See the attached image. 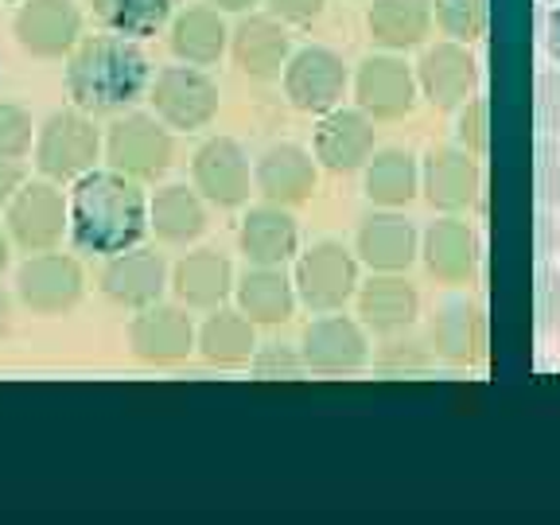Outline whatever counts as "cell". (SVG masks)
<instances>
[{
    "label": "cell",
    "mask_w": 560,
    "mask_h": 525,
    "mask_svg": "<svg viewBox=\"0 0 560 525\" xmlns=\"http://www.w3.org/2000/svg\"><path fill=\"white\" fill-rule=\"evenodd\" d=\"M234 300L254 324H284L296 312V280L284 272V265H249L237 277Z\"/></svg>",
    "instance_id": "484cf974"
},
{
    "label": "cell",
    "mask_w": 560,
    "mask_h": 525,
    "mask_svg": "<svg viewBox=\"0 0 560 525\" xmlns=\"http://www.w3.org/2000/svg\"><path fill=\"white\" fill-rule=\"evenodd\" d=\"M319 160L315 152L300 149V144H272L257 156L254 164V187L265 195V202H280V207H300L315 195L319 184Z\"/></svg>",
    "instance_id": "44dd1931"
},
{
    "label": "cell",
    "mask_w": 560,
    "mask_h": 525,
    "mask_svg": "<svg viewBox=\"0 0 560 525\" xmlns=\"http://www.w3.org/2000/svg\"><path fill=\"white\" fill-rule=\"evenodd\" d=\"M429 347L447 366H471V362H479L482 347H487V319H482L479 304H471V300H444L432 312Z\"/></svg>",
    "instance_id": "603a6c76"
},
{
    "label": "cell",
    "mask_w": 560,
    "mask_h": 525,
    "mask_svg": "<svg viewBox=\"0 0 560 525\" xmlns=\"http://www.w3.org/2000/svg\"><path fill=\"white\" fill-rule=\"evenodd\" d=\"M152 114L175 132H199L219 117V82L202 67H164L149 86Z\"/></svg>",
    "instance_id": "8992f818"
},
{
    "label": "cell",
    "mask_w": 560,
    "mask_h": 525,
    "mask_svg": "<svg viewBox=\"0 0 560 525\" xmlns=\"http://www.w3.org/2000/svg\"><path fill=\"white\" fill-rule=\"evenodd\" d=\"M537 315H541L545 327H560V272L545 269L537 280Z\"/></svg>",
    "instance_id": "60d3db41"
},
{
    "label": "cell",
    "mask_w": 560,
    "mask_h": 525,
    "mask_svg": "<svg viewBox=\"0 0 560 525\" xmlns=\"http://www.w3.org/2000/svg\"><path fill=\"white\" fill-rule=\"evenodd\" d=\"M280 82H284V97H289L292 109L307 117H324L339 109L342 97H347L350 70L342 55L331 51V47H300V51H292Z\"/></svg>",
    "instance_id": "ba28073f"
},
{
    "label": "cell",
    "mask_w": 560,
    "mask_h": 525,
    "mask_svg": "<svg viewBox=\"0 0 560 525\" xmlns=\"http://www.w3.org/2000/svg\"><path fill=\"white\" fill-rule=\"evenodd\" d=\"M237 245L249 265H289L300 254V226L280 202L249 207L237 230Z\"/></svg>",
    "instance_id": "cb8c5ba5"
},
{
    "label": "cell",
    "mask_w": 560,
    "mask_h": 525,
    "mask_svg": "<svg viewBox=\"0 0 560 525\" xmlns=\"http://www.w3.org/2000/svg\"><path fill=\"white\" fill-rule=\"evenodd\" d=\"M230 55H234L237 70L257 82L280 79L292 59V39L289 24L277 20L272 12L265 16H242L237 27L230 32Z\"/></svg>",
    "instance_id": "d6986e66"
},
{
    "label": "cell",
    "mask_w": 560,
    "mask_h": 525,
    "mask_svg": "<svg viewBox=\"0 0 560 525\" xmlns=\"http://www.w3.org/2000/svg\"><path fill=\"white\" fill-rule=\"evenodd\" d=\"M207 4H214L219 12H249L257 0H207Z\"/></svg>",
    "instance_id": "bcb514c9"
},
{
    "label": "cell",
    "mask_w": 560,
    "mask_h": 525,
    "mask_svg": "<svg viewBox=\"0 0 560 525\" xmlns=\"http://www.w3.org/2000/svg\"><path fill=\"white\" fill-rule=\"evenodd\" d=\"M4 230L24 254H44L70 234V199L55 187V179L20 184L12 202L4 207Z\"/></svg>",
    "instance_id": "52a82bcc"
},
{
    "label": "cell",
    "mask_w": 560,
    "mask_h": 525,
    "mask_svg": "<svg viewBox=\"0 0 560 525\" xmlns=\"http://www.w3.org/2000/svg\"><path fill=\"white\" fill-rule=\"evenodd\" d=\"M455 144H464L467 152H475V156H487L490 149V105L487 97L475 94L467 105H459L455 109Z\"/></svg>",
    "instance_id": "8d00e7d4"
},
{
    "label": "cell",
    "mask_w": 560,
    "mask_h": 525,
    "mask_svg": "<svg viewBox=\"0 0 560 525\" xmlns=\"http://www.w3.org/2000/svg\"><path fill=\"white\" fill-rule=\"evenodd\" d=\"M420 82L417 67L401 59V51H382L362 59V67L354 70V102L359 109H366L374 121H397L409 117L417 109Z\"/></svg>",
    "instance_id": "8fae6325"
},
{
    "label": "cell",
    "mask_w": 560,
    "mask_h": 525,
    "mask_svg": "<svg viewBox=\"0 0 560 525\" xmlns=\"http://www.w3.org/2000/svg\"><path fill=\"white\" fill-rule=\"evenodd\" d=\"M249 370L257 377H300L304 374V354L296 347H284V342H265L257 347V354L249 359Z\"/></svg>",
    "instance_id": "74e56055"
},
{
    "label": "cell",
    "mask_w": 560,
    "mask_h": 525,
    "mask_svg": "<svg viewBox=\"0 0 560 525\" xmlns=\"http://www.w3.org/2000/svg\"><path fill=\"white\" fill-rule=\"evenodd\" d=\"M191 179L195 191L210 202V207L234 210L249 202L254 191V172H249V156L234 137H210L199 144L191 160Z\"/></svg>",
    "instance_id": "4fadbf2b"
},
{
    "label": "cell",
    "mask_w": 560,
    "mask_h": 525,
    "mask_svg": "<svg viewBox=\"0 0 560 525\" xmlns=\"http://www.w3.org/2000/svg\"><path fill=\"white\" fill-rule=\"evenodd\" d=\"M94 16L105 32L129 35V39H149L172 20L175 0H90Z\"/></svg>",
    "instance_id": "d6a6232c"
},
{
    "label": "cell",
    "mask_w": 560,
    "mask_h": 525,
    "mask_svg": "<svg viewBox=\"0 0 560 525\" xmlns=\"http://www.w3.org/2000/svg\"><path fill=\"white\" fill-rule=\"evenodd\" d=\"M32 114L16 102H0V160H24L35 144Z\"/></svg>",
    "instance_id": "d590c367"
},
{
    "label": "cell",
    "mask_w": 560,
    "mask_h": 525,
    "mask_svg": "<svg viewBox=\"0 0 560 525\" xmlns=\"http://www.w3.org/2000/svg\"><path fill=\"white\" fill-rule=\"evenodd\" d=\"M534 109H537V125H541L549 137H560V67H557V62L537 74Z\"/></svg>",
    "instance_id": "f35d334b"
},
{
    "label": "cell",
    "mask_w": 560,
    "mask_h": 525,
    "mask_svg": "<svg viewBox=\"0 0 560 525\" xmlns=\"http://www.w3.org/2000/svg\"><path fill=\"white\" fill-rule=\"evenodd\" d=\"M420 191L440 214H459L467 210L482 191L479 156L467 152L464 144H436L424 152L420 164Z\"/></svg>",
    "instance_id": "9a60e30c"
},
{
    "label": "cell",
    "mask_w": 560,
    "mask_h": 525,
    "mask_svg": "<svg viewBox=\"0 0 560 525\" xmlns=\"http://www.w3.org/2000/svg\"><path fill=\"white\" fill-rule=\"evenodd\" d=\"M234 269H230L226 254H219V249H195L172 272V289L179 296V304L195 307V312L222 307L234 296Z\"/></svg>",
    "instance_id": "4316f807"
},
{
    "label": "cell",
    "mask_w": 560,
    "mask_h": 525,
    "mask_svg": "<svg viewBox=\"0 0 560 525\" xmlns=\"http://www.w3.org/2000/svg\"><path fill=\"white\" fill-rule=\"evenodd\" d=\"M545 51L560 67V4H552L549 20H545Z\"/></svg>",
    "instance_id": "ee69618b"
},
{
    "label": "cell",
    "mask_w": 560,
    "mask_h": 525,
    "mask_svg": "<svg viewBox=\"0 0 560 525\" xmlns=\"http://www.w3.org/2000/svg\"><path fill=\"white\" fill-rule=\"evenodd\" d=\"M269 12L284 24H312L319 12H324L327 0H265Z\"/></svg>",
    "instance_id": "b9f144b4"
},
{
    "label": "cell",
    "mask_w": 560,
    "mask_h": 525,
    "mask_svg": "<svg viewBox=\"0 0 560 525\" xmlns=\"http://www.w3.org/2000/svg\"><path fill=\"white\" fill-rule=\"evenodd\" d=\"M354 254L374 272H405L420 257V234L397 210H374L354 234Z\"/></svg>",
    "instance_id": "7402d4cb"
},
{
    "label": "cell",
    "mask_w": 560,
    "mask_h": 525,
    "mask_svg": "<svg viewBox=\"0 0 560 525\" xmlns=\"http://www.w3.org/2000/svg\"><path fill=\"white\" fill-rule=\"evenodd\" d=\"M199 347V331L184 307L149 304L129 319V350L149 366H175Z\"/></svg>",
    "instance_id": "2e32d148"
},
{
    "label": "cell",
    "mask_w": 560,
    "mask_h": 525,
    "mask_svg": "<svg viewBox=\"0 0 560 525\" xmlns=\"http://www.w3.org/2000/svg\"><path fill=\"white\" fill-rule=\"evenodd\" d=\"M175 140L156 114H125L105 132V160L109 167L137 184H152L172 167Z\"/></svg>",
    "instance_id": "5b68a950"
},
{
    "label": "cell",
    "mask_w": 560,
    "mask_h": 525,
    "mask_svg": "<svg viewBox=\"0 0 560 525\" xmlns=\"http://www.w3.org/2000/svg\"><path fill=\"white\" fill-rule=\"evenodd\" d=\"M545 4H560V0H545Z\"/></svg>",
    "instance_id": "681fc988"
},
{
    "label": "cell",
    "mask_w": 560,
    "mask_h": 525,
    "mask_svg": "<svg viewBox=\"0 0 560 525\" xmlns=\"http://www.w3.org/2000/svg\"><path fill=\"white\" fill-rule=\"evenodd\" d=\"M537 191H541L545 202L560 207V140L549 137L541 140V149H537Z\"/></svg>",
    "instance_id": "ab89813d"
},
{
    "label": "cell",
    "mask_w": 560,
    "mask_h": 525,
    "mask_svg": "<svg viewBox=\"0 0 560 525\" xmlns=\"http://www.w3.org/2000/svg\"><path fill=\"white\" fill-rule=\"evenodd\" d=\"M202 195L187 184H167L149 199V230L167 245H187L207 230Z\"/></svg>",
    "instance_id": "4dcf8cb0"
},
{
    "label": "cell",
    "mask_w": 560,
    "mask_h": 525,
    "mask_svg": "<svg viewBox=\"0 0 560 525\" xmlns=\"http://www.w3.org/2000/svg\"><path fill=\"white\" fill-rule=\"evenodd\" d=\"M20 184H24V172H20L16 160H0V210L9 207L12 195L20 191Z\"/></svg>",
    "instance_id": "7bdbcfd3"
},
{
    "label": "cell",
    "mask_w": 560,
    "mask_h": 525,
    "mask_svg": "<svg viewBox=\"0 0 560 525\" xmlns=\"http://www.w3.org/2000/svg\"><path fill=\"white\" fill-rule=\"evenodd\" d=\"M436 362L429 342L412 339V335L397 331V335H385V347L377 350L374 366L389 377H412V374H424V370Z\"/></svg>",
    "instance_id": "e575fe53"
},
{
    "label": "cell",
    "mask_w": 560,
    "mask_h": 525,
    "mask_svg": "<svg viewBox=\"0 0 560 525\" xmlns=\"http://www.w3.org/2000/svg\"><path fill=\"white\" fill-rule=\"evenodd\" d=\"M420 191V164L405 149H382L366 164V199L374 207L401 210Z\"/></svg>",
    "instance_id": "1f68e13d"
},
{
    "label": "cell",
    "mask_w": 560,
    "mask_h": 525,
    "mask_svg": "<svg viewBox=\"0 0 560 525\" xmlns=\"http://www.w3.org/2000/svg\"><path fill=\"white\" fill-rule=\"evenodd\" d=\"M300 354H304V366L312 374H324V377L359 374L370 362L366 324L339 312H324L300 335Z\"/></svg>",
    "instance_id": "30bf717a"
},
{
    "label": "cell",
    "mask_w": 560,
    "mask_h": 525,
    "mask_svg": "<svg viewBox=\"0 0 560 525\" xmlns=\"http://www.w3.org/2000/svg\"><path fill=\"white\" fill-rule=\"evenodd\" d=\"M86 292V277L82 265L67 254H27V261L16 269V296L27 312L35 315H67L82 304Z\"/></svg>",
    "instance_id": "9c48e42d"
},
{
    "label": "cell",
    "mask_w": 560,
    "mask_h": 525,
    "mask_svg": "<svg viewBox=\"0 0 560 525\" xmlns=\"http://www.w3.org/2000/svg\"><path fill=\"white\" fill-rule=\"evenodd\" d=\"M432 0H374L366 9V27L382 51H412L429 39Z\"/></svg>",
    "instance_id": "83f0119b"
},
{
    "label": "cell",
    "mask_w": 560,
    "mask_h": 525,
    "mask_svg": "<svg viewBox=\"0 0 560 525\" xmlns=\"http://www.w3.org/2000/svg\"><path fill=\"white\" fill-rule=\"evenodd\" d=\"M149 234V195L137 179L94 167L70 187V242L79 254L114 257Z\"/></svg>",
    "instance_id": "6da1fadb"
},
{
    "label": "cell",
    "mask_w": 560,
    "mask_h": 525,
    "mask_svg": "<svg viewBox=\"0 0 560 525\" xmlns=\"http://www.w3.org/2000/svg\"><path fill=\"white\" fill-rule=\"evenodd\" d=\"M67 97L86 114H117L152 86V62L129 35H90L67 55Z\"/></svg>",
    "instance_id": "7a4b0ae2"
},
{
    "label": "cell",
    "mask_w": 560,
    "mask_h": 525,
    "mask_svg": "<svg viewBox=\"0 0 560 525\" xmlns=\"http://www.w3.org/2000/svg\"><path fill=\"white\" fill-rule=\"evenodd\" d=\"M359 254H350L347 245L324 237L315 242L312 249L296 257V296L307 312L324 315V312H342L350 300L359 296Z\"/></svg>",
    "instance_id": "277c9868"
},
{
    "label": "cell",
    "mask_w": 560,
    "mask_h": 525,
    "mask_svg": "<svg viewBox=\"0 0 560 525\" xmlns=\"http://www.w3.org/2000/svg\"><path fill=\"white\" fill-rule=\"evenodd\" d=\"M315 160L335 175L359 172L374 156V117L366 109H331L319 117L312 137Z\"/></svg>",
    "instance_id": "ac0fdd59"
},
{
    "label": "cell",
    "mask_w": 560,
    "mask_h": 525,
    "mask_svg": "<svg viewBox=\"0 0 560 525\" xmlns=\"http://www.w3.org/2000/svg\"><path fill=\"white\" fill-rule=\"evenodd\" d=\"M359 319L366 331L397 335L409 331L420 315V292L412 289L405 272H374L366 284H359Z\"/></svg>",
    "instance_id": "d4e9b609"
},
{
    "label": "cell",
    "mask_w": 560,
    "mask_h": 525,
    "mask_svg": "<svg viewBox=\"0 0 560 525\" xmlns=\"http://www.w3.org/2000/svg\"><path fill=\"white\" fill-rule=\"evenodd\" d=\"M9 331H12V300L0 292V342L9 339Z\"/></svg>",
    "instance_id": "f6af8a7d"
},
{
    "label": "cell",
    "mask_w": 560,
    "mask_h": 525,
    "mask_svg": "<svg viewBox=\"0 0 560 525\" xmlns=\"http://www.w3.org/2000/svg\"><path fill=\"white\" fill-rule=\"evenodd\" d=\"M9 242H12L9 234H0V272L9 269Z\"/></svg>",
    "instance_id": "7dc6e473"
},
{
    "label": "cell",
    "mask_w": 560,
    "mask_h": 525,
    "mask_svg": "<svg viewBox=\"0 0 560 525\" xmlns=\"http://www.w3.org/2000/svg\"><path fill=\"white\" fill-rule=\"evenodd\" d=\"M12 35L32 59H62L82 44V9L74 0H24Z\"/></svg>",
    "instance_id": "5bb4252c"
},
{
    "label": "cell",
    "mask_w": 560,
    "mask_h": 525,
    "mask_svg": "<svg viewBox=\"0 0 560 525\" xmlns=\"http://www.w3.org/2000/svg\"><path fill=\"white\" fill-rule=\"evenodd\" d=\"M4 4H24V0H4Z\"/></svg>",
    "instance_id": "c3c4849f"
},
{
    "label": "cell",
    "mask_w": 560,
    "mask_h": 525,
    "mask_svg": "<svg viewBox=\"0 0 560 525\" xmlns=\"http://www.w3.org/2000/svg\"><path fill=\"white\" fill-rule=\"evenodd\" d=\"M417 82H420V97L432 109L455 114L459 105H467L479 94V59L459 39H444V44L420 51Z\"/></svg>",
    "instance_id": "7c38bea8"
},
{
    "label": "cell",
    "mask_w": 560,
    "mask_h": 525,
    "mask_svg": "<svg viewBox=\"0 0 560 525\" xmlns=\"http://www.w3.org/2000/svg\"><path fill=\"white\" fill-rule=\"evenodd\" d=\"M175 59L191 62V67H214L230 44V32L222 24V12L214 4H195L184 9L172 20V35H167Z\"/></svg>",
    "instance_id": "f546056e"
},
{
    "label": "cell",
    "mask_w": 560,
    "mask_h": 525,
    "mask_svg": "<svg viewBox=\"0 0 560 525\" xmlns=\"http://www.w3.org/2000/svg\"><path fill=\"white\" fill-rule=\"evenodd\" d=\"M102 149V132L79 105L55 109L35 129V167L44 179H55V184H74L86 172H94Z\"/></svg>",
    "instance_id": "3957f363"
},
{
    "label": "cell",
    "mask_w": 560,
    "mask_h": 525,
    "mask_svg": "<svg viewBox=\"0 0 560 525\" xmlns=\"http://www.w3.org/2000/svg\"><path fill=\"white\" fill-rule=\"evenodd\" d=\"M105 300H114L117 307H140L160 304L167 289V261L156 254V249H144V245H132V249H121V254L105 257V269L97 277Z\"/></svg>",
    "instance_id": "e0dca14e"
},
{
    "label": "cell",
    "mask_w": 560,
    "mask_h": 525,
    "mask_svg": "<svg viewBox=\"0 0 560 525\" xmlns=\"http://www.w3.org/2000/svg\"><path fill=\"white\" fill-rule=\"evenodd\" d=\"M432 16L447 39L475 44L490 27V0H432Z\"/></svg>",
    "instance_id": "836d02e7"
},
{
    "label": "cell",
    "mask_w": 560,
    "mask_h": 525,
    "mask_svg": "<svg viewBox=\"0 0 560 525\" xmlns=\"http://www.w3.org/2000/svg\"><path fill=\"white\" fill-rule=\"evenodd\" d=\"M420 257H424V269L432 272L444 284H467L479 269L482 245L479 234L467 219L459 214H444L436 219L424 237H420Z\"/></svg>",
    "instance_id": "ffe728a7"
},
{
    "label": "cell",
    "mask_w": 560,
    "mask_h": 525,
    "mask_svg": "<svg viewBox=\"0 0 560 525\" xmlns=\"http://www.w3.org/2000/svg\"><path fill=\"white\" fill-rule=\"evenodd\" d=\"M254 327L257 324L242 307H226V304L214 307L199 327V354L210 366H222V370L249 366V359L257 354Z\"/></svg>",
    "instance_id": "f1b7e54d"
}]
</instances>
